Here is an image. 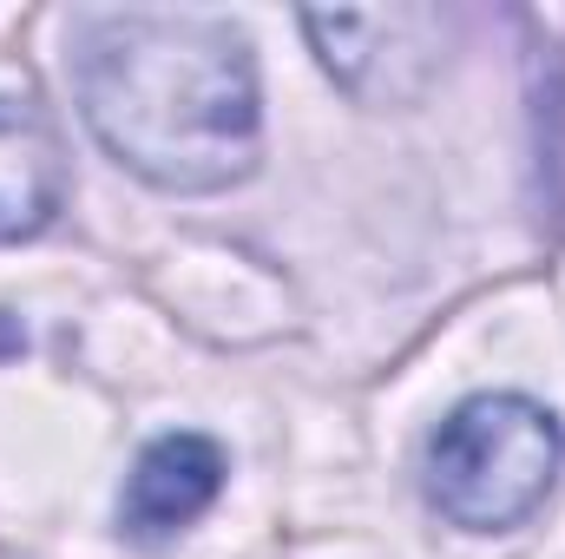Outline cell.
<instances>
[{
	"instance_id": "6da1fadb",
	"label": "cell",
	"mask_w": 565,
	"mask_h": 559,
	"mask_svg": "<svg viewBox=\"0 0 565 559\" xmlns=\"http://www.w3.org/2000/svg\"><path fill=\"white\" fill-rule=\"evenodd\" d=\"M73 86L99 145L158 191H224L257 171V53L224 13L106 7L73 20Z\"/></svg>"
},
{
	"instance_id": "7a4b0ae2",
	"label": "cell",
	"mask_w": 565,
	"mask_h": 559,
	"mask_svg": "<svg viewBox=\"0 0 565 559\" xmlns=\"http://www.w3.org/2000/svg\"><path fill=\"white\" fill-rule=\"evenodd\" d=\"M559 461L565 434L553 409L526 395H473L427 447V500L467 534H507L553 494Z\"/></svg>"
},
{
	"instance_id": "3957f363",
	"label": "cell",
	"mask_w": 565,
	"mask_h": 559,
	"mask_svg": "<svg viewBox=\"0 0 565 559\" xmlns=\"http://www.w3.org/2000/svg\"><path fill=\"white\" fill-rule=\"evenodd\" d=\"M66 204V145L46 113L0 99V244L40 238Z\"/></svg>"
},
{
	"instance_id": "277c9868",
	"label": "cell",
	"mask_w": 565,
	"mask_h": 559,
	"mask_svg": "<svg viewBox=\"0 0 565 559\" xmlns=\"http://www.w3.org/2000/svg\"><path fill=\"white\" fill-rule=\"evenodd\" d=\"M224 487V447L204 441V434H164L151 441L132 467V487H126V527L139 540H164L178 527H191Z\"/></svg>"
}]
</instances>
